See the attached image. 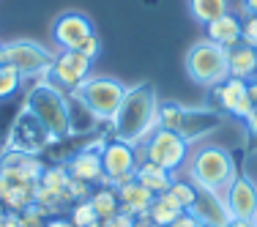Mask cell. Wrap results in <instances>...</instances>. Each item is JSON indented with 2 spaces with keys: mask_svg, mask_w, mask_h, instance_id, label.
<instances>
[{
  "mask_svg": "<svg viewBox=\"0 0 257 227\" xmlns=\"http://www.w3.org/2000/svg\"><path fill=\"white\" fill-rule=\"evenodd\" d=\"M159 96L151 82H140L126 88L118 115L112 118L115 140H123L128 145H143L145 140L159 129Z\"/></svg>",
  "mask_w": 257,
  "mask_h": 227,
  "instance_id": "6da1fadb",
  "label": "cell"
},
{
  "mask_svg": "<svg viewBox=\"0 0 257 227\" xmlns=\"http://www.w3.org/2000/svg\"><path fill=\"white\" fill-rule=\"evenodd\" d=\"M186 175L194 186L213 189V192L224 194V189L235 181L238 164L232 153L222 145H200L197 151L189 153L186 159Z\"/></svg>",
  "mask_w": 257,
  "mask_h": 227,
  "instance_id": "7a4b0ae2",
  "label": "cell"
},
{
  "mask_svg": "<svg viewBox=\"0 0 257 227\" xmlns=\"http://www.w3.org/2000/svg\"><path fill=\"white\" fill-rule=\"evenodd\" d=\"M25 107L41 121V126L52 134V140H63L71 134L66 93L55 82H50V79H41V82H36L33 88H30Z\"/></svg>",
  "mask_w": 257,
  "mask_h": 227,
  "instance_id": "3957f363",
  "label": "cell"
},
{
  "mask_svg": "<svg viewBox=\"0 0 257 227\" xmlns=\"http://www.w3.org/2000/svg\"><path fill=\"white\" fill-rule=\"evenodd\" d=\"M186 77L194 85H203V88H213V85H222L230 77V66H227V50L213 41H197L192 50L186 52Z\"/></svg>",
  "mask_w": 257,
  "mask_h": 227,
  "instance_id": "277c9868",
  "label": "cell"
},
{
  "mask_svg": "<svg viewBox=\"0 0 257 227\" xmlns=\"http://www.w3.org/2000/svg\"><path fill=\"white\" fill-rule=\"evenodd\" d=\"M192 145L181 137L178 132H170V129H156L143 145H137V159L140 162H154L159 167H164L167 173L178 175L186 164Z\"/></svg>",
  "mask_w": 257,
  "mask_h": 227,
  "instance_id": "5b68a950",
  "label": "cell"
},
{
  "mask_svg": "<svg viewBox=\"0 0 257 227\" xmlns=\"http://www.w3.org/2000/svg\"><path fill=\"white\" fill-rule=\"evenodd\" d=\"M74 93L99 118V124H107V121L112 124V118L120 109V101L126 96V85L112 77H90V79H85V85L77 88Z\"/></svg>",
  "mask_w": 257,
  "mask_h": 227,
  "instance_id": "8992f818",
  "label": "cell"
},
{
  "mask_svg": "<svg viewBox=\"0 0 257 227\" xmlns=\"http://www.w3.org/2000/svg\"><path fill=\"white\" fill-rule=\"evenodd\" d=\"M55 55L47 47L36 44V41H9L3 44V63L20 71V77H33V79H50Z\"/></svg>",
  "mask_w": 257,
  "mask_h": 227,
  "instance_id": "52a82bcc",
  "label": "cell"
},
{
  "mask_svg": "<svg viewBox=\"0 0 257 227\" xmlns=\"http://www.w3.org/2000/svg\"><path fill=\"white\" fill-rule=\"evenodd\" d=\"M101 167H104V178H107V186L120 189L128 181L137 178V145H128L123 140H109L101 148Z\"/></svg>",
  "mask_w": 257,
  "mask_h": 227,
  "instance_id": "ba28073f",
  "label": "cell"
},
{
  "mask_svg": "<svg viewBox=\"0 0 257 227\" xmlns=\"http://www.w3.org/2000/svg\"><path fill=\"white\" fill-rule=\"evenodd\" d=\"M52 143H55L52 134L41 126V121L36 118L28 107L20 109V115L14 118V124L9 129V137H6V148L9 151L30 153V156H39V153Z\"/></svg>",
  "mask_w": 257,
  "mask_h": 227,
  "instance_id": "9c48e42d",
  "label": "cell"
},
{
  "mask_svg": "<svg viewBox=\"0 0 257 227\" xmlns=\"http://www.w3.org/2000/svg\"><path fill=\"white\" fill-rule=\"evenodd\" d=\"M90 69H93V60L85 58L79 50H60L52 60L50 82H55L63 93H71L82 88L85 79H90Z\"/></svg>",
  "mask_w": 257,
  "mask_h": 227,
  "instance_id": "30bf717a",
  "label": "cell"
},
{
  "mask_svg": "<svg viewBox=\"0 0 257 227\" xmlns=\"http://www.w3.org/2000/svg\"><path fill=\"white\" fill-rule=\"evenodd\" d=\"M36 189H39V181L0 170V202L9 213H22L30 205H36Z\"/></svg>",
  "mask_w": 257,
  "mask_h": 227,
  "instance_id": "8fae6325",
  "label": "cell"
},
{
  "mask_svg": "<svg viewBox=\"0 0 257 227\" xmlns=\"http://www.w3.org/2000/svg\"><path fill=\"white\" fill-rule=\"evenodd\" d=\"M93 33H96L93 22L85 14H77V11H66L52 22V39L60 50H79L85 44V39Z\"/></svg>",
  "mask_w": 257,
  "mask_h": 227,
  "instance_id": "7c38bea8",
  "label": "cell"
},
{
  "mask_svg": "<svg viewBox=\"0 0 257 227\" xmlns=\"http://www.w3.org/2000/svg\"><path fill=\"white\" fill-rule=\"evenodd\" d=\"M222 197L232 219H246V222L257 219V183L249 175H235V181L224 189Z\"/></svg>",
  "mask_w": 257,
  "mask_h": 227,
  "instance_id": "4fadbf2b",
  "label": "cell"
},
{
  "mask_svg": "<svg viewBox=\"0 0 257 227\" xmlns=\"http://www.w3.org/2000/svg\"><path fill=\"white\" fill-rule=\"evenodd\" d=\"M101 148H104V140H96L93 145L77 151L74 156L66 162V170H69L71 178L77 181H85V183H101L107 186V178H104V167H101Z\"/></svg>",
  "mask_w": 257,
  "mask_h": 227,
  "instance_id": "5bb4252c",
  "label": "cell"
},
{
  "mask_svg": "<svg viewBox=\"0 0 257 227\" xmlns=\"http://www.w3.org/2000/svg\"><path fill=\"white\" fill-rule=\"evenodd\" d=\"M246 85H249V82L235 79V77H227L222 85H213V88H211V96L216 99V107L243 121V118H246V115L254 109V104L249 101V96H246Z\"/></svg>",
  "mask_w": 257,
  "mask_h": 227,
  "instance_id": "9a60e30c",
  "label": "cell"
},
{
  "mask_svg": "<svg viewBox=\"0 0 257 227\" xmlns=\"http://www.w3.org/2000/svg\"><path fill=\"white\" fill-rule=\"evenodd\" d=\"M189 213H194V219L203 222L205 227H227L232 219L222 194L203 186H197V197H194V205L189 208Z\"/></svg>",
  "mask_w": 257,
  "mask_h": 227,
  "instance_id": "2e32d148",
  "label": "cell"
},
{
  "mask_svg": "<svg viewBox=\"0 0 257 227\" xmlns=\"http://www.w3.org/2000/svg\"><path fill=\"white\" fill-rule=\"evenodd\" d=\"M222 126V115L216 109H189L183 107V115H181V126H178V134L186 140L189 145L205 140L208 134H213L216 129Z\"/></svg>",
  "mask_w": 257,
  "mask_h": 227,
  "instance_id": "e0dca14e",
  "label": "cell"
},
{
  "mask_svg": "<svg viewBox=\"0 0 257 227\" xmlns=\"http://www.w3.org/2000/svg\"><path fill=\"white\" fill-rule=\"evenodd\" d=\"M205 33H208V41L224 47V50H232V47H238L243 41V20L235 17L232 11H227V14H222L219 20L208 22Z\"/></svg>",
  "mask_w": 257,
  "mask_h": 227,
  "instance_id": "ac0fdd59",
  "label": "cell"
},
{
  "mask_svg": "<svg viewBox=\"0 0 257 227\" xmlns=\"http://www.w3.org/2000/svg\"><path fill=\"white\" fill-rule=\"evenodd\" d=\"M115 192H118L120 211L132 213V216H143V213H148L151 202H154V197H156V194L151 192V189H145L137 178H134V181H128L126 186L115 189Z\"/></svg>",
  "mask_w": 257,
  "mask_h": 227,
  "instance_id": "d6986e66",
  "label": "cell"
},
{
  "mask_svg": "<svg viewBox=\"0 0 257 227\" xmlns=\"http://www.w3.org/2000/svg\"><path fill=\"white\" fill-rule=\"evenodd\" d=\"M227 66H230V77L249 82V79L257 77V50L241 41L238 47L227 50Z\"/></svg>",
  "mask_w": 257,
  "mask_h": 227,
  "instance_id": "ffe728a7",
  "label": "cell"
},
{
  "mask_svg": "<svg viewBox=\"0 0 257 227\" xmlns=\"http://www.w3.org/2000/svg\"><path fill=\"white\" fill-rule=\"evenodd\" d=\"M66 104H69V129H71V134H88V132H93V129L99 126V118L85 107V101L79 99L74 90L66 93Z\"/></svg>",
  "mask_w": 257,
  "mask_h": 227,
  "instance_id": "44dd1931",
  "label": "cell"
},
{
  "mask_svg": "<svg viewBox=\"0 0 257 227\" xmlns=\"http://www.w3.org/2000/svg\"><path fill=\"white\" fill-rule=\"evenodd\" d=\"M173 173H167L164 167H159V164L154 162H140V167H137V181L143 183L145 189H151L154 194H164L170 186H173Z\"/></svg>",
  "mask_w": 257,
  "mask_h": 227,
  "instance_id": "7402d4cb",
  "label": "cell"
},
{
  "mask_svg": "<svg viewBox=\"0 0 257 227\" xmlns=\"http://www.w3.org/2000/svg\"><path fill=\"white\" fill-rule=\"evenodd\" d=\"M183 213V208L175 202L173 197H170V192H164V194H156L154 202H151V208H148V216L154 219V222L159 227H170Z\"/></svg>",
  "mask_w": 257,
  "mask_h": 227,
  "instance_id": "603a6c76",
  "label": "cell"
},
{
  "mask_svg": "<svg viewBox=\"0 0 257 227\" xmlns=\"http://www.w3.org/2000/svg\"><path fill=\"white\" fill-rule=\"evenodd\" d=\"M189 11L200 25H208V22L219 20L222 14H227L230 0H189Z\"/></svg>",
  "mask_w": 257,
  "mask_h": 227,
  "instance_id": "cb8c5ba5",
  "label": "cell"
},
{
  "mask_svg": "<svg viewBox=\"0 0 257 227\" xmlns=\"http://www.w3.org/2000/svg\"><path fill=\"white\" fill-rule=\"evenodd\" d=\"M90 205L96 208V216H99V222H107L109 216H115V213L120 211L118 192H115L112 186L93 189V194H90Z\"/></svg>",
  "mask_w": 257,
  "mask_h": 227,
  "instance_id": "d4e9b609",
  "label": "cell"
},
{
  "mask_svg": "<svg viewBox=\"0 0 257 227\" xmlns=\"http://www.w3.org/2000/svg\"><path fill=\"white\" fill-rule=\"evenodd\" d=\"M69 181H71V175H69V170H66V164H50V167H44V173H41L39 186L47 189V192H55V194H69L66 192Z\"/></svg>",
  "mask_w": 257,
  "mask_h": 227,
  "instance_id": "484cf974",
  "label": "cell"
},
{
  "mask_svg": "<svg viewBox=\"0 0 257 227\" xmlns=\"http://www.w3.org/2000/svg\"><path fill=\"white\" fill-rule=\"evenodd\" d=\"M167 192L183 211H189V208L194 205V197H197V186H194L192 181H183V178H173V186H170Z\"/></svg>",
  "mask_w": 257,
  "mask_h": 227,
  "instance_id": "4316f807",
  "label": "cell"
},
{
  "mask_svg": "<svg viewBox=\"0 0 257 227\" xmlns=\"http://www.w3.org/2000/svg\"><path fill=\"white\" fill-rule=\"evenodd\" d=\"M22 85V77L17 69H11L9 63H0V101L9 99V96H14L17 90H20Z\"/></svg>",
  "mask_w": 257,
  "mask_h": 227,
  "instance_id": "83f0119b",
  "label": "cell"
},
{
  "mask_svg": "<svg viewBox=\"0 0 257 227\" xmlns=\"http://www.w3.org/2000/svg\"><path fill=\"white\" fill-rule=\"evenodd\" d=\"M181 115H183V107L175 101H167V104H159V129H170V132H178L181 126Z\"/></svg>",
  "mask_w": 257,
  "mask_h": 227,
  "instance_id": "f1b7e54d",
  "label": "cell"
},
{
  "mask_svg": "<svg viewBox=\"0 0 257 227\" xmlns=\"http://www.w3.org/2000/svg\"><path fill=\"white\" fill-rule=\"evenodd\" d=\"M71 224L74 227H88L93 222H99V216H96V208L90 205V200H79L71 205Z\"/></svg>",
  "mask_w": 257,
  "mask_h": 227,
  "instance_id": "f546056e",
  "label": "cell"
},
{
  "mask_svg": "<svg viewBox=\"0 0 257 227\" xmlns=\"http://www.w3.org/2000/svg\"><path fill=\"white\" fill-rule=\"evenodd\" d=\"M66 192H69V200H71V205L79 200H90V194H93V186L90 183H85V181H77V178H71L69 181V186H66Z\"/></svg>",
  "mask_w": 257,
  "mask_h": 227,
  "instance_id": "4dcf8cb0",
  "label": "cell"
},
{
  "mask_svg": "<svg viewBox=\"0 0 257 227\" xmlns=\"http://www.w3.org/2000/svg\"><path fill=\"white\" fill-rule=\"evenodd\" d=\"M20 219H22V227H44L50 216H47V213L41 211L39 205H30L28 211L20 213Z\"/></svg>",
  "mask_w": 257,
  "mask_h": 227,
  "instance_id": "1f68e13d",
  "label": "cell"
},
{
  "mask_svg": "<svg viewBox=\"0 0 257 227\" xmlns=\"http://www.w3.org/2000/svg\"><path fill=\"white\" fill-rule=\"evenodd\" d=\"M243 44H249L257 50V14L243 17Z\"/></svg>",
  "mask_w": 257,
  "mask_h": 227,
  "instance_id": "d6a6232c",
  "label": "cell"
},
{
  "mask_svg": "<svg viewBox=\"0 0 257 227\" xmlns=\"http://www.w3.org/2000/svg\"><path fill=\"white\" fill-rule=\"evenodd\" d=\"M79 52L85 55V58H90V60H96L101 55V41H99V36H88V39H85V44L79 47Z\"/></svg>",
  "mask_w": 257,
  "mask_h": 227,
  "instance_id": "836d02e7",
  "label": "cell"
},
{
  "mask_svg": "<svg viewBox=\"0 0 257 227\" xmlns=\"http://www.w3.org/2000/svg\"><path fill=\"white\" fill-rule=\"evenodd\" d=\"M101 227H134V216L126 211H118L115 216H109L107 222H101Z\"/></svg>",
  "mask_w": 257,
  "mask_h": 227,
  "instance_id": "e575fe53",
  "label": "cell"
},
{
  "mask_svg": "<svg viewBox=\"0 0 257 227\" xmlns=\"http://www.w3.org/2000/svg\"><path fill=\"white\" fill-rule=\"evenodd\" d=\"M194 224H197V219H194V213H189V211H183V213H181V216H178V219H175V222H173V224H170V227H194Z\"/></svg>",
  "mask_w": 257,
  "mask_h": 227,
  "instance_id": "d590c367",
  "label": "cell"
},
{
  "mask_svg": "<svg viewBox=\"0 0 257 227\" xmlns=\"http://www.w3.org/2000/svg\"><path fill=\"white\" fill-rule=\"evenodd\" d=\"M243 124H246V132L252 134V137H257V109H252V112L243 118Z\"/></svg>",
  "mask_w": 257,
  "mask_h": 227,
  "instance_id": "8d00e7d4",
  "label": "cell"
},
{
  "mask_svg": "<svg viewBox=\"0 0 257 227\" xmlns=\"http://www.w3.org/2000/svg\"><path fill=\"white\" fill-rule=\"evenodd\" d=\"M44 227H74V224H71V219H63V216H50Z\"/></svg>",
  "mask_w": 257,
  "mask_h": 227,
  "instance_id": "74e56055",
  "label": "cell"
},
{
  "mask_svg": "<svg viewBox=\"0 0 257 227\" xmlns=\"http://www.w3.org/2000/svg\"><path fill=\"white\" fill-rule=\"evenodd\" d=\"M246 96H249V101L254 104V109H257V77L254 79H249V85H246Z\"/></svg>",
  "mask_w": 257,
  "mask_h": 227,
  "instance_id": "f35d334b",
  "label": "cell"
},
{
  "mask_svg": "<svg viewBox=\"0 0 257 227\" xmlns=\"http://www.w3.org/2000/svg\"><path fill=\"white\" fill-rule=\"evenodd\" d=\"M134 227H159V224L148 216V213H143V216H134Z\"/></svg>",
  "mask_w": 257,
  "mask_h": 227,
  "instance_id": "ab89813d",
  "label": "cell"
},
{
  "mask_svg": "<svg viewBox=\"0 0 257 227\" xmlns=\"http://www.w3.org/2000/svg\"><path fill=\"white\" fill-rule=\"evenodd\" d=\"M3 227H22L20 213H6V222H3Z\"/></svg>",
  "mask_w": 257,
  "mask_h": 227,
  "instance_id": "60d3db41",
  "label": "cell"
},
{
  "mask_svg": "<svg viewBox=\"0 0 257 227\" xmlns=\"http://www.w3.org/2000/svg\"><path fill=\"white\" fill-rule=\"evenodd\" d=\"M243 14H257V0H243Z\"/></svg>",
  "mask_w": 257,
  "mask_h": 227,
  "instance_id": "b9f144b4",
  "label": "cell"
},
{
  "mask_svg": "<svg viewBox=\"0 0 257 227\" xmlns=\"http://www.w3.org/2000/svg\"><path fill=\"white\" fill-rule=\"evenodd\" d=\"M227 227H254V222H246V219H230Z\"/></svg>",
  "mask_w": 257,
  "mask_h": 227,
  "instance_id": "7bdbcfd3",
  "label": "cell"
},
{
  "mask_svg": "<svg viewBox=\"0 0 257 227\" xmlns=\"http://www.w3.org/2000/svg\"><path fill=\"white\" fill-rule=\"evenodd\" d=\"M0 63H3V44H0Z\"/></svg>",
  "mask_w": 257,
  "mask_h": 227,
  "instance_id": "ee69618b",
  "label": "cell"
},
{
  "mask_svg": "<svg viewBox=\"0 0 257 227\" xmlns=\"http://www.w3.org/2000/svg\"><path fill=\"white\" fill-rule=\"evenodd\" d=\"M88 227H101V222H93V224H88Z\"/></svg>",
  "mask_w": 257,
  "mask_h": 227,
  "instance_id": "f6af8a7d",
  "label": "cell"
},
{
  "mask_svg": "<svg viewBox=\"0 0 257 227\" xmlns=\"http://www.w3.org/2000/svg\"><path fill=\"white\" fill-rule=\"evenodd\" d=\"M3 222H6V216H0V227H3Z\"/></svg>",
  "mask_w": 257,
  "mask_h": 227,
  "instance_id": "bcb514c9",
  "label": "cell"
},
{
  "mask_svg": "<svg viewBox=\"0 0 257 227\" xmlns=\"http://www.w3.org/2000/svg\"><path fill=\"white\" fill-rule=\"evenodd\" d=\"M194 227H205V224H203V222H197V224H194Z\"/></svg>",
  "mask_w": 257,
  "mask_h": 227,
  "instance_id": "7dc6e473",
  "label": "cell"
},
{
  "mask_svg": "<svg viewBox=\"0 0 257 227\" xmlns=\"http://www.w3.org/2000/svg\"><path fill=\"white\" fill-rule=\"evenodd\" d=\"M254 227H257V219H254Z\"/></svg>",
  "mask_w": 257,
  "mask_h": 227,
  "instance_id": "c3c4849f",
  "label": "cell"
}]
</instances>
